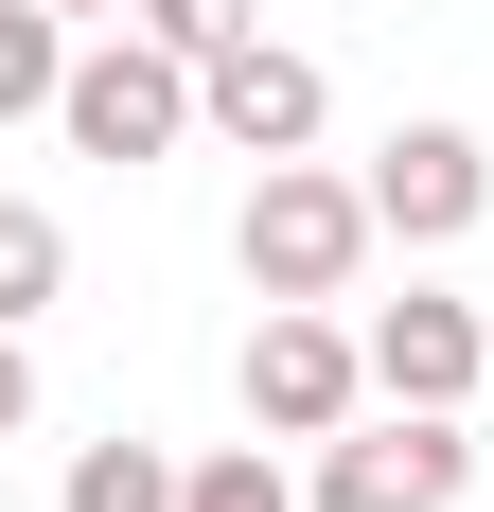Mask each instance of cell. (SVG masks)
<instances>
[{
	"instance_id": "obj_10",
	"label": "cell",
	"mask_w": 494,
	"mask_h": 512,
	"mask_svg": "<svg viewBox=\"0 0 494 512\" xmlns=\"http://www.w3.org/2000/svg\"><path fill=\"white\" fill-rule=\"evenodd\" d=\"M53 283H71V230H53L36 195H0V318H36Z\"/></svg>"
},
{
	"instance_id": "obj_9",
	"label": "cell",
	"mask_w": 494,
	"mask_h": 512,
	"mask_svg": "<svg viewBox=\"0 0 494 512\" xmlns=\"http://www.w3.org/2000/svg\"><path fill=\"white\" fill-rule=\"evenodd\" d=\"M53 89H71V18H53V0H0V124L53 106Z\"/></svg>"
},
{
	"instance_id": "obj_3",
	"label": "cell",
	"mask_w": 494,
	"mask_h": 512,
	"mask_svg": "<svg viewBox=\"0 0 494 512\" xmlns=\"http://www.w3.org/2000/svg\"><path fill=\"white\" fill-rule=\"evenodd\" d=\"M477 495V442H459V407H371L318 442V512H459Z\"/></svg>"
},
{
	"instance_id": "obj_13",
	"label": "cell",
	"mask_w": 494,
	"mask_h": 512,
	"mask_svg": "<svg viewBox=\"0 0 494 512\" xmlns=\"http://www.w3.org/2000/svg\"><path fill=\"white\" fill-rule=\"evenodd\" d=\"M36 424V354H18V318H0V442Z\"/></svg>"
},
{
	"instance_id": "obj_7",
	"label": "cell",
	"mask_w": 494,
	"mask_h": 512,
	"mask_svg": "<svg viewBox=\"0 0 494 512\" xmlns=\"http://www.w3.org/2000/svg\"><path fill=\"white\" fill-rule=\"evenodd\" d=\"M477 371H494V318L477 301H442V283L371 301V389H389V407H477Z\"/></svg>"
},
{
	"instance_id": "obj_4",
	"label": "cell",
	"mask_w": 494,
	"mask_h": 512,
	"mask_svg": "<svg viewBox=\"0 0 494 512\" xmlns=\"http://www.w3.org/2000/svg\"><path fill=\"white\" fill-rule=\"evenodd\" d=\"M247 424H265V442H336L353 407H371V336H336V318L318 301H265V336H247Z\"/></svg>"
},
{
	"instance_id": "obj_8",
	"label": "cell",
	"mask_w": 494,
	"mask_h": 512,
	"mask_svg": "<svg viewBox=\"0 0 494 512\" xmlns=\"http://www.w3.org/2000/svg\"><path fill=\"white\" fill-rule=\"evenodd\" d=\"M177 495H195V477L159 460V442H89V460L53 477V512H177Z\"/></svg>"
},
{
	"instance_id": "obj_12",
	"label": "cell",
	"mask_w": 494,
	"mask_h": 512,
	"mask_svg": "<svg viewBox=\"0 0 494 512\" xmlns=\"http://www.w3.org/2000/svg\"><path fill=\"white\" fill-rule=\"evenodd\" d=\"M142 36H177V53L212 71V53H230V36H265V18H247V0H142Z\"/></svg>"
},
{
	"instance_id": "obj_11",
	"label": "cell",
	"mask_w": 494,
	"mask_h": 512,
	"mask_svg": "<svg viewBox=\"0 0 494 512\" xmlns=\"http://www.w3.org/2000/svg\"><path fill=\"white\" fill-rule=\"evenodd\" d=\"M177 512H300V477L265 460V442H230V460H195V495Z\"/></svg>"
},
{
	"instance_id": "obj_1",
	"label": "cell",
	"mask_w": 494,
	"mask_h": 512,
	"mask_svg": "<svg viewBox=\"0 0 494 512\" xmlns=\"http://www.w3.org/2000/svg\"><path fill=\"white\" fill-rule=\"evenodd\" d=\"M53 124H71V159H124V177H142V159H177V142H195L212 106H195V53H177V36H142V18H89V53H71Z\"/></svg>"
},
{
	"instance_id": "obj_14",
	"label": "cell",
	"mask_w": 494,
	"mask_h": 512,
	"mask_svg": "<svg viewBox=\"0 0 494 512\" xmlns=\"http://www.w3.org/2000/svg\"><path fill=\"white\" fill-rule=\"evenodd\" d=\"M53 18H142V0H53Z\"/></svg>"
},
{
	"instance_id": "obj_2",
	"label": "cell",
	"mask_w": 494,
	"mask_h": 512,
	"mask_svg": "<svg viewBox=\"0 0 494 512\" xmlns=\"http://www.w3.org/2000/svg\"><path fill=\"white\" fill-rule=\"evenodd\" d=\"M371 248H389V230H371V177H318V159H265V177H247L230 265L265 283V301H353Z\"/></svg>"
},
{
	"instance_id": "obj_6",
	"label": "cell",
	"mask_w": 494,
	"mask_h": 512,
	"mask_svg": "<svg viewBox=\"0 0 494 512\" xmlns=\"http://www.w3.org/2000/svg\"><path fill=\"white\" fill-rule=\"evenodd\" d=\"M195 106H212V142H230V159H300L318 124H336L318 53H283V36H230V53L195 71Z\"/></svg>"
},
{
	"instance_id": "obj_5",
	"label": "cell",
	"mask_w": 494,
	"mask_h": 512,
	"mask_svg": "<svg viewBox=\"0 0 494 512\" xmlns=\"http://www.w3.org/2000/svg\"><path fill=\"white\" fill-rule=\"evenodd\" d=\"M477 212H494L477 124H389V142H371V230H389V248H459Z\"/></svg>"
}]
</instances>
